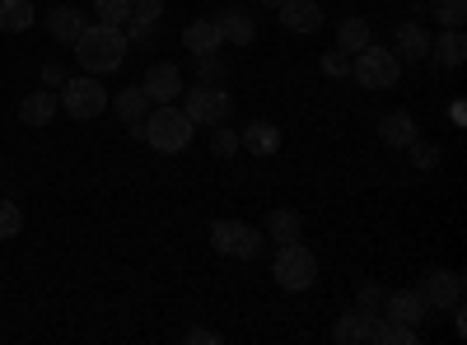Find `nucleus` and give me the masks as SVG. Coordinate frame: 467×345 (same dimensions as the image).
Wrapping results in <instances>:
<instances>
[{
    "label": "nucleus",
    "mask_w": 467,
    "mask_h": 345,
    "mask_svg": "<svg viewBox=\"0 0 467 345\" xmlns=\"http://www.w3.org/2000/svg\"><path fill=\"white\" fill-rule=\"evenodd\" d=\"M182 47H187L192 56H211V52H220V47H224V37H220L215 19H192V24L182 28Z\"/></svg>",
    "instance_id": "nucleus-15"
},
{
    "label": "nucleus",
    "mask_w": 467,
    "mask_h": 345,
    "mask_svg": "<svg viewBox=\"0 0 467 345\" xmlns=\"http://www.w3.org/2000/svg\"><path fill=\"white\" fill-rule=\"evenodd\" d=\"M215 28H220V37H224L229 47H248L253 37H257V24H253V15H248V10H239V5L220 10V15H215Z\"/></svg>",
    "instance_id": "nucleus-11"
},
{
    "label": "nucleus",
    "mask_w": 467,
    "mask_h": 345,
    "mask_svg": "<svg viewBox=\"0 0 467 345\" xmlns=\"http://www.w3.org/2000/svg\"><path fill=\"white\" fill-rule=\"evenodd\" d=\"M140 136H145L150 149H160V155H178V149H187L192 136H197V122H192L178 103H160V107H150Z\"/></svg>",
    "instance_id": "nucleus-2"
},
{
    "label": "nucleus",
    "mask_w": 467,
    "mask_h": 345,
    "mask_svg": "<svg viewBox=\"0 0 467 345\" xmlns=\"http://www.w3.org/2000/svg\"><path fill=\"white\" fill-rule=\"evenodd\" d=\"M276 15H281V28H290V33H318L323 28V5L318 0H285Z\"/></svg>",
    "instance_id": "nucleus-12"
},
{
    "label": "nucleus",
    "mask_w": 467,
    "mask_h": 345,
    "mask_svg": "<svg viewBox=\"0 0 467 345\" xmlns=\"http://www.w3.org/2000/svg\"><path fill=\"white\" fill-rule=\"evenodd\" d=\"M182 112L197 127H220L229 122V112H234V98L215 85H197V89H182Z\"/></svg>",
    "instance_id": "nucleus-7"
},
{
    "label": "nucleus",
    "mask_w": 467,
    "mask_h": 345,
    "mask_svg": "<svg viewBox=\"0 0 467 345\" xmlns=\"http://www.w3.org/2000/svg\"><path fill=\"white\" fill-rule=\"evenodd\" d=\"M304 234V215L299 210H290V206H276L266 215V238L271 243H295Z\"/></svg>",
    "instance_id": "nucleus-18"
},
{
    "label": "nucleus",
    "mask_w": 467,
    "mask_h": 345,
    "mask_svg": "<svg viewBox=\"0 0 467 345\" xmlns=\"http://www.w3.org/2000/svg\"><path fill=\"white\" fill-rule=\"evenodd\" d=\"M164 19V0H131V37L140 43V37H150V28Z\"/></svg>",
    "instance_id": "nucleus-22"
},
{
    "label": "nucleus",
    "mask_w": 467,
    "mask_h": 345,
    "mask_svg": "<svg viewBox=\"0 0 467 345\" xmlns=\"http://www.w3.org/2000/svg\"><path fill=\"white\" fill-rule=\"evenodd\" d=\"M33 24V0H0V33H24Z\"/></svg>",
    "instance_id": "nucleus-24"
},
{
    "label": "nucleus",
    "mask_w": 467,
    "mask_h": 345,
    "mask_svg": "<svg viewBox=\"0 0 467 345\" xmlns=\"http://www.w3.org/2000/svg\"><path fill=\"white\" fill-rule=\"evenodd\" d=\"M140 89L150 94V103H178V94H182V70H178L173 61H154V66L145 70Z\"/></svg>",
    "instance_id": "nucleus-9"
},
{
    "label": "nucleus",
    "mask_w": 467,
    "mask_h": 345,
    "mask_svg": "<svg viewBox=\"0 0 467 345\" xmlns=\"http://www.w3.org/2000/svg\"><path fill=\"white\" fill-rule=\"evenodd\" d=\"M398 61H420L431 56V33H425L420 24H398Z\"/></svg>",
    "instance_id": "nucleus-19"
},
{
    "label": "nucleus",
    "mask_w": 467,
    "mask_h": 345,
    "mask_svg": "<svg viewBox=\"0 0 467 345\" xmlns=\"http://www.w3.org/2000/svg\"><path fill=\"white\" fill-rule=\"evenodd\" d=\"M388 322H407V327H420L425 322V299L416 289H393V294H383V309H379Z\"/></svg>",
    "instance_id": "nucleus-10"
},
{
    "label": "nucleus",
    "mask_w": 467,
    "mask_h": 345,
    "mask_svg": "<svg viewBox=\"0 0 467 345\" xmlns=\"http://www.w3.org/2000/svg\"><path fill=\"white\" fill-rule=\"evenodd\" d=\"M127 43L131 37L122 28H112V24H85V33L75 37V61L85 66V75H108L127 61Z\"/></svg>",
    "instance_id": "nucleus-1"
},
{
    "label": "nucleus",
    "mask_w": 467,
    "mask_h": 345,
    "mask_svg": "<svg viewBox=\"0 0 467 345\" xmlns=\"http://www.w3.org/2000/svg\"><path fill=\"white\" fill-rule=\"evenodd\" d=\"M57 112H61V103H57L52 89H33V94L19 103V122H24V127H47Z\"/></svg>",
    "instance_id": "nucleus-16"
},
{
    "label": "nucleus",
    "mask_w": 467,
    "mask_h": 345,
    "mask_svg": "<svg viewBox=\"0 0 467 345\" xmlns=\"http://www.w3.org/2000/svg\"><path fill=\"white\" fill-rule=\"evenodd\" d=\"M431 61L444 66V70H453V66L467 61V37H462V28H440V37H431Z\"/></svg>",
    "instance_id": "nucleus-14"
},
{
    "label": "nucleus",
    "mask_w": 467,
    "mask_h": 345,
    "mask_svg": "<svg viewBox=\"0 0 467 345\" xmlns=\"http://www.w3.org/2000/svg\"><path fill=\"white\" fill-rule=\"evenodd\" d=\"M112 112H117V117L131 127V136L140 140V127H145V117H150V94H145L140 85H131V89H122V94L112 98Z\"/></svg>",
    "instance_id": "nucleus-13"
},
{
    "label": "nucleus",
    "mask_w": 467,
    "mask_h": 345,
    "mask_svg": "<svg viewBox=\"0 0 467 345\" xmlns=\"http://www.w3.org/2000/svg\"><path fill=\"white\" fill-rule=\"evenodd\" d=\"M323 75H332V80H346V75H350V52H327L323 56Z\"/></svg>",
    "instance_id": "nucleus-30"
},
{
    "label": "nucleus",
    "mask_w": 467,
    "mask_h": 345,
    "mask_svg": "<svg viewBox=\"0 0 467 345\" xmlns=\"http://www.w3.org/2000/svg\"><path fill=\"white\" fill-rule=\"evenodd\" d=\"M239 149H248V155H276L281 149V127H271V122H253V127H244V136H239Z\"/></svg>",
    "instance_id": "nucleus-17"
},
{
    "label": "nucleus",
    "mask_w": 467,
    "mask_h": 345,
    "mask_svg": "<svg viewBox=\"0 0 467 345\" xmlns=\"http://www.w3.org/2000/svg\"><path fill=\"white\" fill-rule=\"evenodd\" d=\"M379 136H383V145H393V149H407L420 131H416V122H411V112H388V117L379 122Z\"/></svg>",
    "instance_id": "nucleus-20"
},
{
    "label": "nucleus",
    "mask_w": 467,
    "mask_h": 345,
    "mask_svg": "<svg viewBox=\"0 0 467 345\" xmlns=\"http://www.w3.org/2000/svg\"><path fill=\"white\" fill-rule=\"evenodd\" d=\"M85 24H89V19H85L80 10H70V5H61V10L47 15V33L57 37V43H75V37L85 33Z\"/></svg>",
    "instance_id": "nucleus-21"
},
{
    "label": "nucleus",
    "mask_w": 467,
    "mask_h": 345,
    "mask_svg": "<svg viewBox=\"0 0 467 345\" xmlns=\"http://www.w3.org/2000/svg\"><path fill=\"white\" fill-rule=\"evenodd\" d=\"M211 243H215V252H220V257H234V261H257V252H262L266 234H257V228H253V224H244V219H215V224H211Z\"/></svg>",
    "instance_id": "nucleus-5"
},
{
    "label": "nucleus",
    "mask_w": 467,
    "mask_h": 345,
    "mask_svg": "<svg viewBox=\"0 0 467 345\" xmlns=\"http://www.w3.org/2000/svg\"><path fill=\"white\" fill-rule=\"evenodd\" d=\"M271 276H276V285L281 289H308L318 280V257L308 252L299 238L295 243H276V261H271Z\"/></svg>",
    "instance_id": "nucleus-4"
},
{
    "label": "nucleus",
    "mask_w": 467,
    "mask_h": 345,
    "mask_svg": "<svg viewBox=\"0 0 467 345\" xmlns=\"http://www.w3.org/2000/svg\"><path fill=\"white\" fill-rule=\"evenodd\" d=\"M211 155H220V159H234V155H239V131H229L224 122L211 127Z\"/></svg>",
    "instance_id": "nucleus-28"
},
{
    "label": "nucleus",
    "mask_w": 467,
    "mask_h": 345,
    "mask_svg": "<svg viewBox=\"0 0 467 345\" xmlns=\"http://www.w3.org/2000/svg\"><path fill=\"white\" fill-rule=\"evenodd\" d=\"M356 299H360V309H365V313H379V309H383V289H379V285H369V280L356 289Z\"/></svg>",
    "instance_id": "nucleus-31"
},
{
    "label": "nucleus",
    "mask_w": 467,
    "mask_h": 345,
    "mask_svg": "<svg viewBox=\"0 0 467 345\" xmlns=\"http://www.w3.org/2000/svg\"><path fill=\"white\" fill-rule=\"evenodd\" d=\"M19 228H24V210L15 201H0V243L19 238Z\"/></svg>",
    "instance_id": "nucleus-29"
},
{
    "label": "nucleus",
    "mask_w": 467,
    "mask_h": 345,
    "mask_svg": "<svg viewBox=\"0 0 467 345\" xmlns=\"http://www.w3.org/2000/svg\"><path fill=\"white\" fill-rule=\"evenodd\" d=\"M262 5H271V10H281V5H285V0H262Z\"/></svg>",
    "instance_id": "nucleus-34"
},
{
    "label": "nucleus",
    "mask_w": 467,
    "mask_h": 345,
    "mask_svg": "<svg viewBox=\"0 0 467 345\" xmlns=\"http://www.w3.org/2000/svg\"><path fill=\"white\" fill-rule=\"evenodd\" d=\"M398 75H402V61L388 47H379V43L350 52V80H356L360 89H393Z\"/></svg>",
    "instance_id": "nucleus-3"
},
{
    "label": "nucleus",
    "mask_w": 467,
    "mask_h": 345,
    "mask_svg": "<svg viewBox=\"0 0 467 345\" xmlns=\"http://www.w3.org/2000/svg\"><path fill=\"white\" fill-rule=\"evenodd\" d=\"M407 155H411V164H416L420 173L440 168V145H435V140H420V136H416V140L407 145Z\"/></svg>",
    "instance_id": "nucleus-26"
},
{
    "label": "nucleus",
    "mask_w": 467,
    "mask_h": 345,
    "mask_svg": "<svg viewBox=\"0 0 467 345\" xmlns=\"http://www.w3.org/2000/svg\"><path fill=\"white\" fill-rule=\"evenodd\" d=\"M197 61H202V75H206V85H211V80H220V75H224V66H220V61H211V56H197Z\"/></svg>",
    "instance_id": "nucleus-33"
},
{
    "label": "nucleus",
    "mask_w": 467,
    "mask_h": 345,
    "mask_svg": "<svg viewBox=\"0 0 467 345\" xmlns=\"http://www.w3.org/2000/svg\"><path fill=\"white\" fill-rule=\"evenodd\" d=\"M440 28H462L467 24V0H431Z\"/></svg>",
    "instance_id": "nucleus-25"
},
{
    "label": "nucleus",
    "mask_w": 467,
    "mask_h": 345,
    "mask_svg": "<svg viewBox=\"0 0 467 345\" xmlns=\"http://www.w3.org/2000/svg\"><path fill=\"white\" fill-rule=\"evenodd\" d=\"M374 43V28L365 24V19H341L337 24V47L341 52H360V47H369Z\"/></svg>",
    "instance_id": "nucleus-23"
},
{
    "label": "nucleus",
    "mask_w": 467,
    "mask_h": 345,
    "mask_svg": "<svg viewBox=\"0 0 467 345\" xmlns=\"http://www.w3.org/2000/svg\"><path fill=\"white\" fill-rule=\"evenodd\" d=\"M94 15H99V24L122 28L131 19V0H94Z\"/></svg>",
    "instance_id": "nucleus-27"
},
{
    "label": "nucleus",
    "mask_w": 467,
    "mask_h": 345,
    "mask_svg": "<svg viewBox=\"0 0 467 345\" xmlns=\"http://www.w3.org/2000/svg\"><path fill=\"white\" fill-rule=\"evenodd\" d=\"M187 340H192V345H220V331H206V327H192V331H187Z\"/></svg>",
    "instance_id": "nucleus-32"
},
{
    "label": "nucleus",
    "mask_w": 467,
    "mask_h": 345,
    "mask_svg": "<svg viewBox=\"0 0 467 345\" xmlns=\"http://www.w3.org/2000/svg\"><path fill=\"white\" fill-rule=\"evenodd\" d=\"M57 103L66 107V117L94 122L108 107V89L99 85V75H80V80H66V94H57Z\"/></svg>",
    "instance_id": "nucleus-6"
},
{
    "label": "nucleus",
    "mask_w": 467,
    "mask_h": 345,
    "mask_svg": "<svg viewBox=\"0 0 467 345\" xmlns=\"http://www.w3.org/2000/svg\"><path fill=\"white\" fill-rule=\"evenodd\" d=\"M416 294L425 299V309L431 313H449L453 303H462V276L458 271H425L420 276V285H416Z\"/></svg>",
    "instance_id": "nucleus-8"
}]
</instances>
